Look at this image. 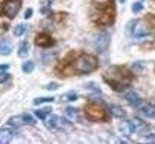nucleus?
Here are the masks:
<instances>
[{
	"label": "nucleus",
	"mask_w": 155,
	"mask_h": 144,
	"mask_svg": "<svg viewBox=\"0 0 155 144\" xmlns=\"http://www.w3.org/2000/svg\"><path fill=\"white\" fill-rule=\"evenodd\" d=\"M90 18L97 27L111 26L116 20V5L113 0H94L90 8Z\"/></svg>",
	"instance_id": "nucleus-1"
},
{
	"label": "nucleus",
	"mask_w": 155,
	"mask_h": 144,
	"mask_svg": "<svg viewBox=\"0 0 155 144\" xmlns=\"http://www.w3.org/2000/svg\"><path fill=\"white\" fill-rule=\"evenodd\" d=\"M134 75L123 65H113L104 73V81L117 93H122L132 84Z\"/></svg>",
	"instance_id": "nucleus-2"
},
{
	"label": "nucleus",
	"mask_w": 155,
	"mask_h": 144,
	"mask_svg": "<svg viewBox=\"0 0 155 144\" xmlns=\"http://www.w3.org/2000/svg\"><path fill=\"white\" fill-rule=\"evenodd\" d=\"M71 67H73V73L76 75H90L94 70H97L99 67V61L94 55L90 53H79L73 61H71Z\"/></svg>",
	"instance_id": "nucleus-3"
},
{
	"label": "nucleus",
	"mask_w": 155,
	"mask_h": 144,
	"mask_svg": "<svg viewBox=\"0 0 155 144\" xmlns=\"http://www.w3.org/2000/svg\"><path fill=\"white\" fill-rule=\"evenodd\" d=\"M84 114L87 117V120L90 121H107L110 118L107 108L104 106V103L101 102H90L85 105L84 108Z\"/></svg>",
	"instance_id": "nucleus-4"
},
{
	"label": "nucleus",
	"mask_w": 155,
	"mask_h": 144,
	"mask_svg": "<svg viewBox=\"0 0 155 144\" xmlns=\"http://www.w3.org/2000/svg\"><path fill=\"white\" fill-rule=\"evenodd\" d=\"M131 35H132L135 40H141V38H146V37L152 35V29H150V26H149L146 21L137 20V21H134V24H132Z\"/></svg>",
	"instance_id": "nucleus-5"
},
{
	"label": "nucleus",
	"mask_w": 155,
	"mask_h": 144,
	"mask_svg": "<svg viewBox=\"0 0 155 144\" xmlns=\"http://www.w3.org/2000/svg\"><path fill=\"white\" fill-rule=\"evenodd\" d=\"M21 8V0H5V3L2 5V12L8 18H14Z\"/></svg>",
	"instance_id": "nucleus-6"
},
{
	"label": "nucleus",
	"mask_w": 155,
	"mask_h": 144,
	"mask_svg": "<svg viewBox=\"0 0 155 144\" xmlns=\"http://www.w3.org/2000/svg\"><path fill=\"white\" fill-rule=\"evenodd\" d=\"M110 40H111V37H110L108 32L99 34V35L96 37V40H94V49H96V52L104 53V52L108 49V46H110Z\"/></svg>",
	"instance_id": "nucleus-7"
},
{
	"label": "nucleus",
	"mask_w": 155,
	"mask_h": 144,
	"mask_svg": "<svg viewBox=\"0 0 155 144\" xmlns=\"http://www.w3.org/2000/svg\"><path fill=\"white\" fill-rule=\"evenodd\" d=\"M131 124H132L134 132H135L137 135H140V136H147L150 127H149V124L144 123L141 118H138V117H132V118H131Z\"/></svg>",
	"instance_id": "nucleus-8"
},
{
	"label": "nucleus",
	"mask_w": 155,
	"mask_h": 144,
	"mask_svg": "<svg viewBox=\"0 0 155 144\" xmlns=\"http://www.w3.org/2000/svg\"><path fill=\"white\" fill-rule=\"evenodd\" d=\"M53 44H55V40H53L47 32H40V34L35 37V46H37V47L50 49Z\"/></svg>",
	"instance_id": "nucleus-9"
},
{
	"label": "nucleus",
	"mask_w": 155,
	"mask_h": 144,
	"mask_svg": "<svg viewBox=\"0 0 155 144\" xmlns=\"http://www.w3.org/2000/svg\"><path fill=\"white\" fill-rule=\"evenodd\" d=\"M123 99L131 105V106H134V108H141L143 106V100H141V97L134 91V90H131V91H128V93H125V96H123Z\"/></svg>",
	"instance_id": "nucleus-10"
},
{
	"label": "nucleus",
	"mask_w": 155,
	"mask_h": 144,
	"mask_svg": "<svg viewBox=\"0 0 155 144\" xmlns=\"http://www.w3.org/2000/svg\"><path fill=\"white\" fill-rule=\"evenodd\" d=\"M15 135V127L12 126H3L0 127V144H6L9 142Z\"/></svg>",
	"instance_id": "nucleus-11"
},
{
	"label": "nucleus",
	"mask_w": 155,
	"mask_h": 144,
	"mask_svg": "<svg viewBox=\"0 0 155 144\" xmlns=\"http://www.w3.org/2000/svg\"><path fill=\"white\" fill-rule=\"evenodd\" d=\"M64 115H65V118H68L71 123L79 121V120H81L79 109H76V108H73V106H67V108H65V111H64Z\"/></svg>",
	"instance_id": "nucleus-12"
},
{
	"label": "nucleus",
	"mask_w": 155,
	"mask_h": 144,
	"mask_svg": "<svg viewBox=\"0 0 155 144\" xmlns=\"http://www.w3.org/2000/svg\"><path fill=\"white\" fill-rule=\"evenodd\" d=\"M46 126H47L49 129H52V130H58V129L62 127V126H61V118L50 114V117L46 118Z\"/></svg>",
	"instance_id": "nucleus-13"
},
{
	"label": "nucleus",
	"mask_w": 155,
	"mask_h": 144,
	"mask_svg": "<svg viewBox=\"0 0 155 144\" xmlns=\"http://www.w3.org/2000/svg\"><path fill=\"white\" fill-rule=\"evenodd\" d=\"M8 124L12 126V127H15V129H20L21 126L26 124L25 115H14V117H11V118L8 120Z\"/></svg>",
	"instance_id": "nucleus-14"
},
{
	"label": "nucleus",
	"mask_w": 155,
	"mask_h": 144,
	"mask_svg": "<svg viewBox=\"0 0 155 144\" xmlns=\"http://www.w3.org/2000/svg\"><path fill=\"white\" fill-rule=\"evenodd\" d=\"M11 50H12V44L8 38H3L2 41H0V55L3 56H8L11 55Z\"/></svg>",
	"instance_id": "nucleus-15"
},
{
	"label": "nucleus",
	"mask_w": 155,
	"mask_h": 144,
	"mask_svg": "<svg viewBox=\"0 0 155 144\" xmlns=\"http://www.w3.org/2000/svg\"><path fill=\"white\" fill-rule=\"evenodd\" d=\"M108 111L111 112L113 117H117V118H125L126 117V112L123 111V108H120L117 105H110L108 106Z\"/></svg>",
	"instance_id": "nucleus-16"
},
{
	"label": "nucleus",
	"mask_w": 155,
	"mask_h": 144,
	"mask_svg": "<svg viewBox=\"0 0 155 144\" xmlns=\"http://www.w3.org/2000/svg\"><path fill=\"white\" fill-rule=\"evenodd\" d=\"M119 129H120V132L123 133V136H131V135L134 133V127H132V124H131V120H129V121H122Z\"/></svg>",
	"instance_id": "nucleus-17"
},
{
	"label": "nucleus",
	"mask_w": 155,
	"mask_h": 144,
	"mask_svg": "<svg viewBox=\"0 0 155 144\" xmlns=\"http://www.w3.org/2000/svg\"><path fill=\"white\" fill-rule=\"evenodd\" d=\"M140 111L143 112V115L149 117V118H155V105H143L140 108Z\"/></svg>",
	"instance_id": "nucleus-18"
},
{
	"label": "nucleus",
	"mask_w": 155,
	"mask_h": 144,
	"mask_svg": "<svg viewBox=\"0 0 155 144\" xmlns=\"http://www.w3.org/2000/svg\"><path fill=\"white\" fill-rule=\"evenodd\" d=\"M56 56H58V52H55V50L46 52V53L41 56V61H43V64H49V62H53V61L56 59Z\"/></svg>",
	"instance_id": "nucleus-19"
},
{
	"label": "nucleus",
	"mask_w": 155,
	"mask_h": 144,
	"mask_svg": "<svg viewBox=\"0 0 155 144\" xmlns=\"http://www.w3.org/2000/svg\"><path fill=\"white\" fill-rule=\"evenodd\" d=\"M50 114H52V108H50V106H46V108H43V109H37V111H35V115H37L40 120H46Z\"/></svg>",
	"instance_id": "nucleus-20"
},
{
	"label": "nucleus",
	"mask_w": 155,
	"mask_h": 144,
	"mask_svg": "<svg viewBox=\"0 0 155 144\" xmlns=\"http://www.w3.org/2000/svg\"><path fill=\"white\" fill-rule=\"evenodd\" d=\"M17 55H18L20 58H26V56L29 55V43H28V41H23V43L18 46Z\"/></svg>",
	"instance_id": "nucleus-21"
},
{
	"label": "nucleus",
	"mask_w": 155,
	"mask_h": 144,
	"mask_svg": "<svg viewBox=\"0 0 155 144\" xmlns=\"http://www.w3.org/2000/svg\"><path fill=\"white\" fill-rule=\"evenodd\" d=\"M34 68H35V62H34V61H26V62H23V65H21L23 73H26V75L32 73Z\"/></svg>",
	"instance_id": "nucleus-22"
},
{
	"label": "nucleus",
	"mask_w": 155,
	"mask_h": 144,
	"mask_svg": "<svg viewBox=\"0 0 155 144\" xmlns=\"http://www.w3.org/2000/svg\"><path fill=\"white\" fill-rule=\"evenodd\" d=\"M78 99H79V96H78L74 91L65 93V94L61 97V100H62V102H74V100H78Z\"/></svg>",
	"instance_id": "nucleus-23"
},
{
	"label": "nucleus",
	"mask_w": 155,
	"mask_h": 144,
	"mask_svg": "<svg viewBox=\"0 0 155 144\" xmlns=\"http://www.w3.org/2000/svg\"><path fill=\"white\" fill-rule=\"evenodd\" d=\"M26 30H28V24H17L15 29H14V35L15 37H21Z\"/></svg>",
	"instance_id": "nucleus-24"
},
{
	"label": "nucleus",
	"mask_w": 155,
	"mask_h": 144,
	"mask_svg": "<svg viewBox=\"0 0 155 144\" xmlns=\"http://www.w3.org/2000/svg\"><path fill=\"white\" fill-rule=\"evenodd\" d=\"M85 90H88V91H91V93H96V94H101V88H99L94 82L85 84Z\"/></svg>",
	"instance_id": "nucleus-25"
},
{
	"label": "nucleus",
	"mask_w": 155,
	"mask_h": 144,
	"mask_svg": "<svg viewBox=\"0 0 155 144\" xmlns=\"http://www.w3.org/2000/svg\"><path fill=\"white\" fill-rule=\"evenodd\" d=\"M55 99L53 97H38L34 99V105H41V103H52Z\"/></svg>",
	"instance_id": "nucleus-26"
},
{
	"label": "nucleus",
	"mask_w": 155,
	"mask_h": 144,
	"mask_svg": "<svg viewBox=\"0 0 155 144\" xmlns=\"http://www.w3.org/2000/svg\"><path fill=\"white\" fill-rule=\"evenodd\" d=\"M9 78H11V75L6 70H0V84H5L6 81H9Z\"/></svg>",
	"instance_id": "nucleus-27"
},
{
	"label": "nucleus",
	"mask_w": 155,
	"mask_h": 144,
	"mask_svg": "<svg viewBox=\"0 0 155 144\" xmlns=\"http://www.w3.org/2000/svg\"><path fill=\"white\" fill-rule=\"evenodd\" d=\"M144 68V64H143V61H137V62H134L132 64V70H134V73H140V71Z\"/></svg>",
	"instance_id": "nucleus-28"
},
{
	"label": "nucleus",
	"mask_w": 155,
	"mask_h": 144,
	"mask_svg": "<svg viewBox=\"0 0 155 144\" xmlns=\"http://www.w3.org/2000/svg\"><path fill=\"white\" fill-rule=\"evenodd\" d=\"M131 9H132V12H134V14H137V12H140V11L143 9V3H141V2H135V3L132 5V8H131Z\"/></svg>",
	"instance_id": "nucleus-29"
},
{
	"label": "nucleus",
	"mask_w": 155,
	"mask_h": 144,
	"mask_svg": "<svg viewBox=\"0 0 155 144\" xmlns=\"http://www.w3.org/2000/svg\"><path fill=\"white\" fill-rule=\"evenodd\" d=\"M44 88H46L47 91H55V90L59 88V84H58V82H50V84H47Z\"/></svg>",
	"instance_id": "nucleus-30"
},
{
	"label": "nucleus",
	"mask_w": 155,
	"mask_h": 144,
	"mask_svg": "<svg viewBox=\"0 0 155 144\" xmlns=\"http://www.w3.org/2000/svg\"><path fill=\"white\" fill-rule=\"evenodd\" d=\"M25 120H26V124H31V126H34V124H35V120H34L29 114H25Z\"/></svg>",
	"instance_id": "nucleus-31"
},
{
	"label": "nucleus",
	"mask_w": 155,
	"mask_h": 144,
	"mask_svg": "<svg viewBox=\"0 0 155 144\" xmlns=\"http://www.w3.org/2000/svg\"><path fill=\"white\" fill-rule=\"evenodd\" d=\"M32 12H34V9H32V8H28V9L25 11V14H23V17H25V18L28 20V18H31V17H32Z\"/></svg>",
	"instance_id": "nucleus-32"
},
{
	"label": "nucleus",
	"mask_w": 155,
	"mask_h": 144,
	"mask_svg": "<svg viewBox=\"0 0 155 144\" xmlns=\"http://www.w3.org/2000/svg\"><path fill=\"white\" fill-rule=\"evenodd\" d=\"M146 138H147V142H155V133H150Z\"/></svg>",
	"instance_id": "nucleus-33"
},
{
	"label": "nucleus",
	"mask_w": 155,
	"mask_h": 144,
	"mask_svg": "<svg viewBox=\"0 0 155 144\" xmlns=\"http://www.w3.org/2000/svg\"><path fill=\"white\" fill-rule=\"evenodd\" d=\"M147 20H149V21H152V24H150V26H153V27H155V15H149V17H147Z\"/></svg>",
	"instance_id": "nucleus-34"
},
{
	"label": "nucleus",
	"mask_w": 155,
	"mask_h": 144,
	"mask_svg": "<svg viewBox=\"0 0 155 144\" xmlns=\"http://www.w3.org/2000/svg\"><path fill=\"white\" fill-rule=\"evenodd\" d=\"M0 70H8V65L3 64V65H0Z\"/></svg>",
	"instance_id": "nucleus-35"
},
{
	"label": "nucleus",
	"mask_w": 155,
	"mask_h": 144,
	"mask_svg": "<svg viewBox=\"0 0 155 144\" xmlns=\"http://www.w3.org/2000/svg\"><path fill=\"white\" fill-rule=\"evenodd\" d=\"M119 2H122V3H125V2H126V0H119Z\"/></svg>",
	"instance_id": "nucleus-36"
}]
</instances>
